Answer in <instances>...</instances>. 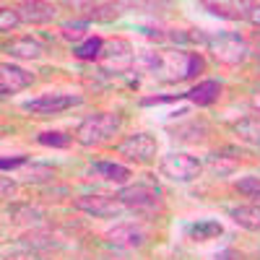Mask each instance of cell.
<instances>
[{
  "label": "cell",
  "mask_w": 260,
  "mask_h": 260,
  "mask_svg": "<svg viewBox=\"0 0 260 260\" xmlns=\"http://www.w3.org/2000/svg\"><path fill=\"white\" fill-rule=\"evenodd\" d=\"M122 125V117L120 115H112V112H99V115H91L86 117L78 130H76V141L83 143V146H96V143H104L107 138H112Z\"/></svg>",
  "instance_id": "cell-1"
},
{
  "label": "cell",
  "mask_w": 260,
  "mask_h": 260,
  "mask_svg": "<svg viewBox=\"0 0 260 260\" xmlns=\"http://www.w3.org/2000/svg\"><path fill=\"white\" fill-rule=\"evenodd\" d=\"M208 47H211V52L216 55V60L226 62V65H240V62L247 60V55H250L247 42H245L240 34H219V37H211V39H208Z\"/></svg>",
  "instance_id": "cell-2"
},
{
  "label": "cell",
  "mask_w": 260,
  "mask_h": 260,
  "mask_svg": "<svg viewBox=\"0 0 260 260\" xmlns=\"http://www.w3.org/2000/svg\"><path fill=\"white\" fill-rule=\"evenodd\" d=\"M159 172L164 177L175 180V182H192V180H198V175H201V161L187 156V154H177L175 151V154H167L159 161Z\"/></svg>",
  "instance_id": "cell-3"
},
{
  "label": "cell",
  "mask_w": 260,
  "mask_h": 260,
  "mask_svg": "<svg viewBox=\"0 0 260 260\" xmlns=\"http://www.w3.org/2000/svg\"><path fill=\"white\" fill-rule=\"evenodd\" d=\"M73 206L83 213H91L96 219H115L125 211V203L112 195H81L73 201Z\"/></svg>",
  "instance_id": "cell-4"
},
{
  "label": "cell",
  "mask_w": 260,
  "mask_h": 260,
  "mask_svg": "<svg viewBox=\"0 0 260 260\" xmlns=\"http://www.w3.org/2000/svg\"><path fill=\"white\" fill-rule=\"evenodd\" d=\"M187 60H190V52H177V50L159 52L154 76H159L161 81H182L187 78Z\"/></svg>",
  "instance_id": "cell-5"
},
{
  "label": "cell",
  "mask_w": 260,
  "mask_h": 260,
  "mask_svg": "<svg viewBox=\"0 0 260 260\" xmlns=\"http://www.w3.org/2000/svg\"><path fill=\"white\" fill-rule=\"evenodd\" d=\"M76 104H81V96H71V94H42L37 99L24 102V110L47 117V115H57L62 110H71V107H76Z\"/></svg>",
  "instance_id": "cell-6"
},
{
  "label": "cell",
  "mask_w": 260,
  "mask_h": 260,
  "mask_svg": "<svg viewBox=\"0 0 260 260\" xmlns=\"http://www.w3.org/2000/svg\"><path fill=\"white\" fill-rule=\"evenodd\" d=\"M159 187H151V185H130L122 187L117 192V198L125 203V208H136V211H151L159 206Z\"/></svg>",
  "instance_id": "cell-7"
},
{
  "label": "cell",
  "mask_w": 260,
  "mask_h": 260,
  "mask_svg": "<svg viewBox=\"0 0 260 260\" xmlns=\"http://www.w3.org/2000/svg\"><path fill=\"white\" fill-rule=\"evenodd\" d=\"M117 151L122 156L133 159V161H148V159H154V154H156V141L151 138L148 133H136V136H130L127 141H122L117 146Z\"/></svg>",
  "instance_id": "cell-8"
},
{
  "label": "cell",
  "mask_w": 260,
  "mask_h": 260,
  "mask_svg": "<svg viewBox=\"0 0 260 260\" xmlns=\"http://www.w3.org/2000/svg\"><path fill=\"white\" fill-rule=\"evenodd\" d=\"M110 242L117 245V247H127V250H136V247H143L146 245V229L136 221H125V224H117L110 234Z\"/></svg>",
  "instance_id": "cell-9"
},
{
  "label": "cell",
  "mask_w": 260,
  "mask_h": 260,
  "mask_svg": "<svg viewBox=\"0 0 260 260\" xmlns=\"http://www.w3.org/2000/svg\"><path fill=\"white\" fill-rule=\"evenodd\" d=\"M31 73H26L24 68H18V65H0V91H3V96L8 94H16V91H24L26 86H31Z\"/></svg>",
  "instance_id": "cell-10"
},
{
  "label": "cell",
  "mask_w": 260,
  "mask_h": 260,
  "mask_svg": "<svg viewBox=\"0 0 260 260\" xmlns=\"http://www.w3.org/2000/svg\"><path fill=\"white\" fill-rule=\"evenodd\" d=\"M18 16L21 21H29V24H47L57 16V8L50 3H24L18 6Z\"/></svg>",
  "instance_id": "cell-11"
},
{
  "label": "cell",
  "mask_w": 260,
  "mask_h": 260,
  "mask_svg": "<svg viewBox=\"0 0 260 260\" xmlns=\"http://www.w3.org/2000/svg\"><path fill=\"white\" fill-rule=\"evenodd\" d=\"M229 216L234 219L237 226H242V229H247V232H260V203L229 208Z\"/></svg>",
  "instance_id": "cell-12"
},
{
  "label": "cell",
  "mask_w": 260,
  "mask_h": 260,
  "mask_svg": "<svg viewBox=\"0 0 260 260\" xmlns=\"http://www.w3.org/2000/svg\"><path fill=\"white\" fill-rule=\"evenodd\" d=\"M219 94H221L219 81H201L198 86H192V89L187 91V99L192 104H198V107H208V104H213L216 99H219Z\"/></svg>",
  "instance_id": "cell-13"
},
{
  "label": "cell",
  "mask_w": 260,
  "mask_h": 260,
  "mask_svg": "<svg viewBox=\"0 0 260 260\" xmlns=\"http://www.w3.org/2000/svg\"><path fill=\"white\" fill-rule=\"evenodd\" d=\"M6 52L13 55V57H24V60H31V57H39L45 52V45L39 39H31V37H24V39H16L11 45H6Z\"/></svg>",
  "instance_id": "cell-14"
},
{
  "label": "cell",
  "mask_w": 260,
  "mask_h": 260,
  "mask_svg": "<svg viewBox=\"0 0 260 260\" xmlns=\"http://www.w3.org/2000/svg\"><path fill=\"white\" fill-rule=\"evenodd\" d=\"M130 52H133V47H130L125 39H115V42H110V45L104 47L102 55L110 60L115 68H122L125 62H133V60H130Z\"/></svg>",
  "instance_id": "cell-15"
},
{
  "label": "cell",
  "mask_w": 260,
  "mask_h": 260,
  "mask_svg": "<svg viewBox=\"0 0 260 260\" xmlns=\"http://www.w3.org/2000/svg\"><path fill=\"white\" fill-rule=\"evenodd\" d=\"M91 175H99L110 182H125L130 177V169L122 167V164H110V161H99L91 167Z\"/></svg>",
  "instance_id": "cell-16"
},
{
  "label": "cell",
  "mask_w": 260,
  "mask_h": 260,
  "mask_svg": "<svg viewBox=\"0 0 260 260\" xmlns=\"http://www.w3.org/2000/svg\"><path fill=\"white\" fill-rule=\"evenodd\" d=\"M234 133L240 136L242 141L252 143V146H260V117H245L234 125Z\"/></svg>",
  "instance_id": "cell-17"
},
{
  "label": "cell",
  "mask_w": 260,
  "mask_h": 260,
  "mask_svg": "<svg viewBox=\"0 0 260 260\" xmlns=\"http://www.w3.org/2000/svg\"><path fill=\"white\" fill-rule=\"evenodd\" d=\"M224 229L219 221H213V219H203L198 224H190L187 226V234L192 237V240H213V237H219Z\"/></svg>",
  "instance_id": "cell-18"
},
{
  "label": "cell",
  "mask_w": 260,
  "mask_h": 260,
  "mask_svg": "<svg viewBox=\"0 0 260 260\" xmlns=\"http://www.w3.org/2000/svg\"><path fill=\"white\" fill-rule=\"evenodd\" d=\"M102 52H104V42L99 37H89L73 50V55L78 60H96V57H102Z\"/></svg>",
  "instance_id": "cell-19"
},
{
  "label": "cell",
  "mask_w": 260,
  "mask_h": 260,
  "mask_svg": "<svg viewBox=\"0 0 260 260\" xmlns=\"http://www.w3.org/2000/svg\"><path fill=\"white\" fill-rule=\"evenodd\" d=\"M203 8H208L216 16H224V18H242L245 13L237 11V8H245V6H237V3H203Z\"/></svg>",
  "instance_id": "cell-20"
},
{
  "label": "cell",
  "mask_w": 260,
  "mask_h": 260,
  "mask_svg": "<svg viewBox=\"0 0 260 260\" xmlns=\"http://www.w3.org/2000/svg\"><path fill=\"white\" fill-rule=\"evenodd\" d=\"M42 146H50V148H65L71 143V136H65V133H57V130H50V133H39L37 138Z\"/></svg>",
  "instance_id": "cell-21"
},
{
  "label": "cell",
  "mask_w": 260,
  "mask_h": 260,
  "mask_svg": "<svg viewBox=\"0 0 260 260\" xmlns=\"http://www.w3.org/2000/svg\"><path fill=\"white\" fill-rule=\"evenodd\" d=\"M52 177H55V172H52L47 164H31L24 180H26V182H47V180H52Z\"/></svg>",
  "instance_id": "cell-22"
},
{
  "label": "cell",
  "mask_w": 260,
  "mask_h": 260,
  "mask_svg": "<svg viewBox=\"0 0 260 260\" xmlns=\"http://www.w3.org/2000/svg\"><path fill=\"white\" fill-rule=\"evenodd\" d=\"M86 8H91V18L96 21H110V18H117V6H110V3H94V6H86Z\"/></svg>",
  "instance_id": "cell-23"
},
{
  "label": "cell",
  "mask_w": 260,
  "mask_h": 260,
  "mask_svg": "<svg viewBox=\"0 0 260 260\" xmlns=\"http://www.w3.org/2000/svg\"><path fill=\"white\" fill-rule=\"evenodd\" d=\"M234 187L250 195V198H260V177H242V180H237Z\"/></svg>",
  "instance_id": "cell-24"
},
{
  "label": "cell",
  "mask_w": 260,
  "mask_h": 260,
  "mask_svg": "<svg viewBox=\"0 0 260 260\" xmlns=\"http://www.w3.org/2000/svg\"><path fill=\"white\" fill-rule=\"evenodd\" d=\"M86 29H89V21H68V24H62V34L68 39H78Z\"/></svg>",
  "instance_id": "cell-25"
},
{
  "label": "cell",
  "mask_w": 260,
  "mask_h": 260,
  "mask_svg": "<svg viewBox=\"0 0 260 260\" xmlns=\"http://www.w3.org/2000/svg\"><path fill=\"white\" fill-rule=\"evenodd\" d=\"M21 21V16H18V11H8V8H3L0 11V31H11L16 24Z\"/></svg>",
  "instance_id": "cell-26"
},
{
  "label": "cell",
  "mask_w": 260,
  "mask_h": 260,
  "mask_svg": "<svg viewBox=\"0 0 260 260\" xmlns=\"http://www.w3.org/2000/svg\"><path fill=\"white\" fill-rule=\"evenodd\" d=\"M177 99H187V94H167V96H146L141 99L143 107H154V104H169V102H177Z\"/></svg>",
  "instance_id": "cell-27"
},
{
  "label": "cell",
  "mask_w": 260,
  "mask_h": 260,
  "mask_svg": "<svg viewBox=\"0 0 260 260\" xmlns=\"http://www.w3.org/2000/svg\"><path fill=\"white\" fill-rule=\"evenodd\" d=\"M201 71H203V57L195 55V52H190V60H187V78L198 76Z\"/></svg>",
  "instance_id": "cell-28"
},
{
  "label": "cell",
  "mask_w": 260,
  "mask_h": 260,
  "mask_svg": "<svg viewBox=\"0 0 260 260\" xmlns=\"http://www.w3.org/2000/svg\"><path fill=\"white\" fill-rule=\"evenodd\" d=\"M211 167H213V172H216V175H226V172H234V167H237V161H221V156L219 159H211Z\"/></svg>",
  "instance_id": "cell-29"
},
{
  "label": "cell",
  "mask_w": 260,
  "mask_h": 260,
  "mask_svg": "<svg viewBox=\"0 0 260 260\" xmlns=\"http://www.w3.org/2000/svg\"><path fill=\"white\" fill-rule=\"evenodd\" d=\"M24 164H26V156H13V159L3 156V159H0V169H3V172L16 169V167H24Z\"/></svg>",
  "instance_id": "cell-30"
},
{
  "label": "cell",
  "mask_w": 260,
  "mask_h": 260,
  "mask_svg": "<svg viewBox=\"0 0 260 260\" xmlns=\"http://www.w3.org/2000/svg\"><path fill=\"white\" fill-rule=\"evenodd\" d=\"M6 260H42V257L34 255V252H29V250H16V252H8Z\"/></svg>",
  "instance_id": "cell-31"
},
{
  "label": "cell",
  "mask_w": 260,
  "mask_h": 260,
  "mask_svg": "<svg viewBox=\"0 0 260 260\" xmlns=\"http://www.w3.org/2000/svg\"><path fill=\"white\" fill-rule=\"evenodd\" d=\"M213 260H242V255L234 250H221L219 255H213Z\"/></svg>",
  "instance_id": "cell-32"
},
{
  "label": "cell",
  "mask_w": 260,
  "mask_h": 260,
  "mask_svg": "<svg viewBox=\"0 0 260 260\" xmlns=\"http://www.w3.org/2000/svg\"><path fill=\"white\" fill-rule=\"evenodd\" d=\"M247 18L252 21V24L260 26V6H250V8H247Z\"/></svg>",
  "instance_id": "cell-33"
},
{
  "label": "cell",
  "mask_w": 260,
  "mask_h": 260,
  "mask_svg": "<svg viewBox=\"0 0 260 260\" xmlns=\"http://www.w3.org/2000/svg\"><path fill=\"white\" fill-rule=\"evenodd\" d=\"M252 104H255L257 110H260V91H255V96H252Z\"/></svg>",
  "instance_id": "cell-34"
},
{
  "label": "cell",
  "mask_w": 260,
  "mask_h": 260,
  "mask_svg": "<svg viewBox=\"0 0 260 260\" xmlns=\"http://www.w3.org/2000/svg\"><path fill=\"white\" fill-rule=\"evenodd\" d=\"M257 257H260V252H257Z\"/></svg>",
  "instance_id": "cell-35"
}]
</instances>
